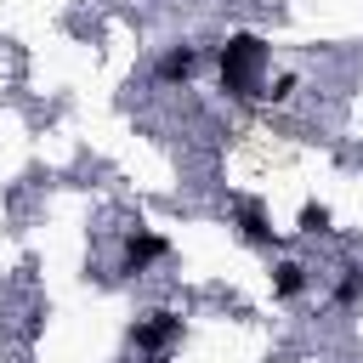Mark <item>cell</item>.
<instances>
[{
    "label": "cell",
    "instance_id": "6da1fadb",
    "mask_svg": "<svg viewBox=\"0 0 363 363\" xmlns=\"http://www.w3.org/2000/svg\"><path fill=\"white\" fill-rule=\"evenodd\" d=\"M261 68H267V45H261V34H233V40L221 45V85H227L233 96H255Z\"/></svg>",
    "mask_w": 363,
    "mask_h": 363
},
{
    "label": "cell",
    "instance_id": "52a82bcc",
    "mask_svg": "<svg viewBox=\"0 0 363 363\" xmlns=\"http://www.w3.org/2000/svg\"><path fill=\"white\" fill-rule=\"evenodd\" d=\"M301 233H329V210L323 204H306L301 210Z\"/></svg>",
    "mask_w": 363,
    "mask_h": 363
},
{
    "label": "cell",
    "instance_id": "8992f818",
    "mask_svg": "<svg viewBox=\"0 0 363 363\" xmlns=\"http://www.w3.org/2000/svg\"><path fill=\"white\" fill-rule=\"evenodd\" d=\"M238 233H244V244H272V227H267V216H261L255 204L238 210Z\"/></svg>",
    "mask_w": 363,
    "mask_h": 363
},
{
    "label": "cell",
    "instance_id": "5b68a950",
    "mask_svg": "<svg viewBox=\"0 0 363 363\" xmlns=\"http://www.w3.org/2000/svg\"><path fill=\"white\" fill-rule=\"evenodd\" d=\"M301 289H306V267H295V261H284V267L272 272V295H278V301H295Z\"/></svg>",
    "mask_w": 363,
    "mask_h": 363
},
{
    "label": "cell",
    "instance_id": "9c48e42d",
    "mask_svg": "<svg viewBox=\"0 0 363 363\" xmlns=\"http://www.w3.org/2000/svg\"><path fill=\"white\" fill-rule=\"evenodd\" d=\"M289 91H295V74H278V79H272V85H267V96H272V102H284V96H289Z\"/></svg>",
    "mask_w": 363,
    "mask_h": 363
},
{
    "label": "cell",
    "instance_id": "277c9868",
    "mask_svg": "<svg viewBox=\"0 0 363 363\" xmlns=\"http://www.w3.org/2000/svg\"><path fill=\"white\" fill-rule=\"evenodd\" d=\"M193 68H199V45H170L164 57H159V79H193Z\"/></svg>",
    "mask_w": 363,
    "mask_h": 363
},
{
    "label": "cell",
    "instance_id": "7a4b0ae2",
    "mask_svg": "<svg viewBox=\"0 0 363 363\" xmlns=\"http://www.w3.org/2000/svg\"><path fill=\"white\" fill-rule=\"evenodd\" d=\"M176 335H182V318H176V312H147V318H142V323L130 329V346H136V352H153V357H159V352H164V346H170Z\"/></svg>",
    "mask_w": 363,
    "mask_h": 363
},
{
    "label": "cell",
    "instance_id": "3957f363",
    "mask_svg": "<svg viewBox=\"0 0 363 363\" xmlns=\"http://www.w3.org/2000/svg\"><path fill=\"white\" fill-rule=\"evenodd\" d=\"M164 255H170V244H164L159 233H130L125 250H119V272H147V267L164 261Z\"/></svg>",
    "mask_w": 363,
    "mask_h": 363
},
{
    "label": "cell",
    "instance_id": "ba28073f",
    "mask_svg": "<svg viewBox=\"0 0 363 363\" xmlns=\"http://www.w3.org/2000/svg\"><path fill=\"white\" fill-rule=\"evenodd\" d=\"M335 295H340V301L352 306V301L363 295V267H346V278H340V289H335Z\"/></svg>",
    "mask_w": 363,
    "mask_h": 363
}]
</instances>
